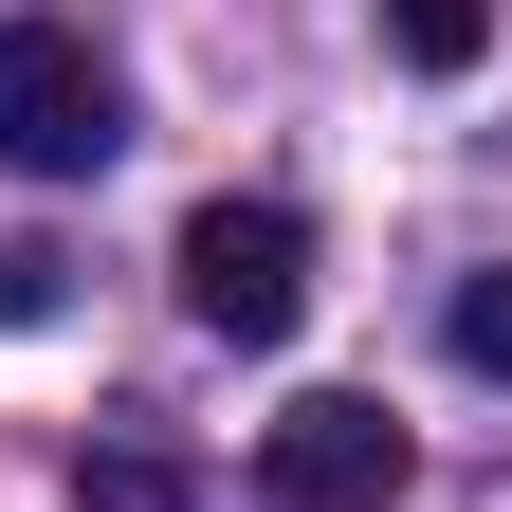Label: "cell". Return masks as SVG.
Instances as JSON below:
<instances>
[{"mask_svg":"<svg viewBox=\"0 0 512 512\" xmlns=\"http://www.w3.org/2000/svg\"><path fill=\"white\" fill-rule=\"evenodd\" d=\"M128 147V92H110V55L74 19H0V165L19 183H92Z\"/></svg>","mask_w":512,"mask_h":512,"instance_id":"6da1fadb","label":"cell"},{"mask_svg":"<svg viewBox=\"0 0 512 512\" xmlns=\"http://www.w3.org/2000/svg\"><path fill=\"white\" fill-rule=\"evenodd\" d=\"M183 311H202L220 348H293V311H311V220H293V202H202V220H183Z\"/></svg>","mask_w":512,"mask_h":512,"instance_id":"7a4b0ae2","label":"cell"},{"mask_svg":"<svg viewBox=\"0 0 512 512\" xmlns=\"http://www.w3.org/2000/svg\"><path fill=\"white\" fill-rule=\"evenodd\" d=\"M403 476H421V439L384 403H348V384H311L293 421H256V494L275 512H403Z\"/></svg>","mask_w":512,"mask_h":512,"instance_id":"3957f363","label":"cell"},{"mask_svg":"<svg viewBox=\"0 0 512 512\" xmlns=\"http://www.w3.org/2000/svg\"><path fill=\"white\" fill-rule=\"evenodd\" d=\"M74 494L92 512H202V458L183 439H74Z\"/></svg>","mask_w":512,"mask_h":512,"instance_id":"277c9868","label":"cell"},{"mask_svg":"<svg viewBox=\"0 0 512 512\" xmlns=\"http://www.w3.org/2000/svg\"><path fill=\"white\" fill-rule=\"evenodd\" d=\"M384 55H403V74H476V55H494V0H384Z\"/></svg>","mask_w":512,"mask_h":512,"instance_id":"5b68a950","label":"cell"},{"mask_svg":"<svg viewBox=\"0 0 512 512\" xmlns=\"http://www.w3.org/2000/svg\"><path fill=\"white\" fill-rule=\"evenodd\" d=\"M458 366L512 384V256H494V275H458Z\"/></svg>","mask_w":512,"mask_h":512,"instance_id":"8992f818","label":"cell"},{"mask_svg":"<svg viewBox=\"0 0 512 512\" xmlns=\"http://www.w3.org/2000/svg\"><path fill=\"white\" fill-rule=\"evenodd\" d=\"M37 311H55V256H37V238H0V330H37Z\"/></svg>","mask_w":512,"mask_h":512,"instance_id":"52a82bcc","label":"cell"}]
</instances>
